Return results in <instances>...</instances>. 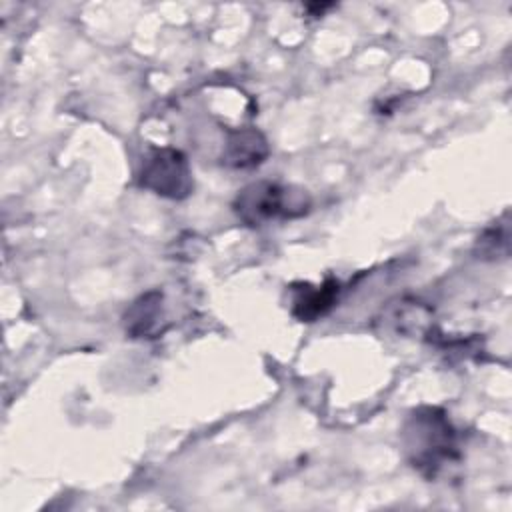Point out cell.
Returning <instances> with one entry per match:
<instances>
[{
  "mask_svg": "<svg viewBox=\"0 0 512 512\" xmlns=\"http://www.w3.org/2000/svg\"><path fill=\"white\" fill-rule=\"evenodd\" d=\"M138 184L156 196L168 200H184L194 190L192 168L188 156L170 146L148 150L142 160Z\"/></svg>",
  "mask_w": 512,
  "mask_h": 512,
  "instance_id": "obj_3",
  "label": "cell"
},
{
  "mask_svg": "<svg viewBox=\"0 0 512 512\" xmlns=\"http://www.w3.org/2000/svg\"><path fill=\"white\" fill-rule=\"evenodd\" d=\"M232 210L242 224L258 228L272 220H294L306 216L312 210V196L302 186L256 180L238 190Z\"/></svg>",
  "mask_w": 512,
  "mask_h": 512,
  "instance_id": "obj_2",
  "label": "cell"
},
{
  "mask_svg": "<svg viewBox=\"0 0 512 512\" xmlns=\"http://www.w3.org/2000/svg\"><path fill=\"white\" fill-rule=\"evenodd\" d=\"M162 292L150 290L138 296L124 314V328L130 338H154L164 332V306Z\"/></svg>",
  "mask_w": 512,
  "mask_h": 512,
  "instance_id": "obj_6",
  "label": "cell"
},
{
  "mask_svg": "<svg viewBox=\"0 0 512 512\" xmlns=\"http://www.w3.org/2000/svg\"><path fill=\"white\" fill-rule=\"evenodd\" d=\"M504 220H498L496 224L488 226L482 236L476 242V254L482 260H496L508 256V240H510V228H508V212L502 216Z\"/></svg>",
  "mask_w": 512,
  "mask_h": 512,
  "instance_id": "obj_7",
  "label": "cell"
},
{
  "mask_svg": "<svg viewBox=\"0 0 512 512\" xmlns=\"http://www.w3.org/2000/svg\"><path fill=\"white\" fill-rule=\"evenodd\" d=\"M406 460L426 480H436L444 468L462 458L460 436L444 408H414L400 432Z\"/></svg>",
  "mask_w": 512,
  "mask_h": 512,
  "instance_id": "obj_1",
  "label": "cell"
},
{
  "mask_svg": "<svg viewBox=\"0 0 512 512\" xmlns=\"http://www.w3.org/2000/svg\"><path fill=\"white\" fill-rule=\"evenodd\" d=\"M268 154V140L258 128H232L226 132L220 162L230 170H252L260 166Z\"/></svg>",
  "mask_w": 512,
  "mask_h": 512,
  "instance_id": "obj_4",
  "label": "cell"
},
{
  "mask_svg": "<svg viewBox=\"0 0 512 512\" xmlns=\"http://www.w3.org/2000/svg\"><path fill=\"white\" fill-rule=\"evenodd\" d=\"M292 294V316L300 322H316L336 304L340 284L334 278H326L320 286L300 282L292 286Z\"/></svg>",
  "mask_w": 512,
  "mask_h": 512,
  "instance_id": "obj_5",
  "label": "cell"
},
{
  "mask_svg": "<svg viewBox=\"0 0 512 512\" xmlns=\"http://www.w3.org/2000/svg\"><path fill=\"white\" fill-rule=\"evenodd\" d=\"M398 304L400 306H390L388 320L396 326L400 334L420 332L426 328L430 320L428 308H424L420 302H406V300H400Z\"/></svg>",
  "mask_w": 512,
  "mask_h": 512,
  "instance_id": "obj_8",
  "label": "cell"
}]
</instances>
